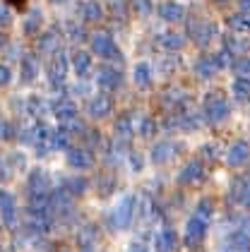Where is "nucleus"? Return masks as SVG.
I'll use <instances>...</instances> for the list:
<instances>
[{"label": "nucleus", "mask_w": 250, "mask_h": 252, "mask_svg": "<svg viewBox=\"0 0 250 252\" xmlns=\"http://www.w3.org/2000/svg\"><path fill=\"white\" fill-rule=\"evenodd\" d=\"M137 209H140L137 197H135V194H123L113 207L108 209V214H106V226H108V231H113V233L128 231L135 223Z\"/></svg>", "instance_id": "nucleus-1"}, {"label": "nucleus", "mask_w": 250, "mask_h": 252, "mask_svg": "<svg viewBox=\"0 0 250 252\" xmlns=\"http://www.w3.org/2000/svg\"><path fill=\"white\" fill-rule=\"evenodd\" d=\"M229 113H231V103L221 92H210L205 96V101H202V118L210 125H219L221 120L229 118Z\"/></svg>", "instance_id": "nucleus-2"}, {"label": "nucleus", "mask_w": 250, "mask_h": 252, "mask_svg": "<svg viewBox=\"0 0 250 252\" xmlns=\"http://www.w3.org/2000/svg\"><path fill=\"white\" fill-rule=\"evenodd\" d=\"M89 46H92V53L99 56V58H104V60H120L123 58L118 43L113 41V36H111L108 32H96V34H92V36H89Z\"/></svg>", "instance_id": "nucleus-3"}, {"label": "nucleus", "mask_w": 250, "mask_h": 252, "mask_svg": "<svg viewBox=\"0 0 250 252\" xmlns=\"http://www.w3.org/2000/svg\"><path fill=\"white\" fill-rule=\"evenodd\" d=\"M70 67H72V65H70L68 53H60V51H58L56 56L51 58V63H48V79H51V87H53V89L63 92L65 79H68V70H70Z\"/></svg>", "instance_id": "nucleus-4"}, {"label": "nucleus", "mask_w": 250, "mask_h": 252, "mask_svg": "<svg viewBox=\"0 0 250 252\" xmlns=\"http://www.w3.org/2000/svg\"><path fill=\"white\" fill-rule=\"evenodd\" d=\"M0 223L10 231H15L19 226V214H17V199L15 194L7 190H0Z\"/></svg>", "instance_id": "nucleus-5"}, {"label": "nucleus", "mask_w": 250, "mask_h": 252, "mask_svg": "<svg viewBox=\"0 0 250 252\" xmlns=\"http://www.w3.org/2000/svg\"><path fill=\"white\" fill-rule=\"evenodd\" d=\"M188 39L192 43H197L200 48L210 46V41L214 39V24L202 17H195V20L188 22Z\"/></svg>", "instance_id": "nucleus-6"}, {"label": "nucleus", "mask_w": 250, "mask_h": 252, "mask_svg": "<svg viewBox=\"0 0 250 252\" xmlns=\"http://www.w3.org/2000/svg\"><path fill=\"white\" fill-rule=\"evenodd\" d=\"M180 149H183V144H180V142H173V139L156 142L152 147V152H149V161L156 163V166H164V163L173 161L176 156L180 154Z\"/></svg>", "instance_id": "nucleus-7"}, {"label": "nucleus", "mask_w": 250, "mask_h": 252, "mask_svg": "<svg viewBox=\"0 0 250 252\" xmlns=\"http://www.w3.org/2000/svg\"><path fill=\"white\" fill-rule=\"evenodd\" d=\"M205 235H207V219L200 214H192L185 223V245L197 248L205 240Z\"/></svg>", "instance_id": "nucleus-8"}, {"label": "nucleus", "mask_w": 250, "mask_h": 252, "mask_svg": "<svg viewBox=\"0 0 250 252\" xmlns=\"http://www.w3.org/2000/svg\"><path fill=\"white\" fill-rule=\"evenodd\" d=\"M51 130L53 127H48L43 120H36L32 125V147L38 156H46L51 152Z\"/></svg>", "instance_id": "nucleus-9"}, {"label": "nucleus", "mask_w": 250, "mask_h": 252, "mask_svg": "<svg viewBox=\"0 0 250 252\" xmlns=\"http://www.w3.org/2000/svg\"><path fill=\"white\" fill-rule=\"evenodd\" d=\"M65 161L72 171H89L94 166V154L84 147H70L65 152Z\"/></svg>", "instance_id": "nucleus-10"}, {"label": "nucleus", "mask_w": 250, "mask_h": 252, "mask_svg": "<svg viewBox=\"0 0 250 252\" xmlns=\"http://www.w3.org/2000/svg\"><path fill=\"white\" fill-rule=\"evenodd\" d=\"M123 70H118L115 65H104L96 75V84L104 89V92H115L123 87Z\"/></svg>", "instance_id": "nucleus-11"}, {"label": "nucleus", "mask_w": 250, "mask_h": 252, "mask_svg": "<svg viewBox=\"0 0 250 252\" xmlns=\"http://www.w3.org/2000/svg\"><path fill=\"white\" fill-rule=\"evenodd\" d=\"M51 111H53V116H56L58 123L65 125V127L79 120V118H77V106L72 98H58V101H53Z\"/></svg>", "instance_id": "nucleus-12"}, {"label": "nucleus", "mask_w": 250, "mask_h": 252, "mask_svg": "<svg viewBox=\"0 0 250 252\" xmlns=\"http://www.w3.org/2000/svg\"><path fill=\"white\" fill-rule=\"evenodd\" d=\"M111 111H113V101L108 94H96L87 101V113L89 118H94V120H104V118L111 116Z\"/></svg>", "instance_id": "nucleus-13"}, {"label": "nucleus", "mask_w": 250, "mask_h": 252, "mask_svg": "<svg viewBox=\"0 0 250 252\" xmlns=\"http://www.w3.org/2000/svg\"><path fill=\"white\" fill-rule=\"evenodd\" d=\"M53 183H51V175L46 173L43 168H34L32 173H29V180H27V190L29 194H48L53 192V188H51Z\"/></svg>", "instance_id": "nucleus-14"}, {"label": "nucleus", "mask_w": 250, "mask_h": 252, "mask_svg": "<svg viewBox=\"0 0 250 252\" xmlns=\"http://www.w3.org/2000/svg\"><path fill=\"white\" fill-rule=\"evenodd\" d=\"M192 70H195V75L200 79H212L216 75V70H221V63H219L216 56H212V53H202L200 58L195 60Z\"/></svg>", "instance_id": "nucleus-15"}, {"label": "nucleus", "mask_w": 250, "mask_h": 252, "mask_svg": "<svg viewBox=\"0 0 250 252\" xmlns=\"http://www.w3.org/2000/svg\"><path fill=\"white\" fill-rule=\"evenodd\" d=\"M202 178H205L202 161H188V163L180 168V173H178V183H180V185H195V183H200Z\"/></svg>", "instance_id": "nucleus-16"}, {"label": "nucleus", "mask_w": 250, "mask_h": 252, "mask_svg": "<svg viewBox=\"0 0 250 252\" xmlns=\"http://www.w3.org/2000/svg\"><path fill=\"white\" fill-rule=\"evenodd\" d=\"M176 245H178V235L171 226H164L154 235V250L156 252H176Z\"/></svg>", "instance_id": "nucleus-17"}, {"label": "nucleus", "mask_w": 250, "mask_h": 252, "mask_svg": "<svg viewBox=\"0 0 250 252\" xmlns=\"http://www.w3.org/2000/svg\"><path fill=\"white\" fill-rule=\"evenodd\" d=\"M89 185H92V183H89L87 178H82V175H68V178H63V180H60V188L70 194L72 199L82 197V194L89 190Z\"/></svg>", "instance_id": "nucleus-18"}, {"label": "nucleus", "mask_w": 250, "mask_h": 252, "mask_svg": "<svg viewBox=\"0 0 250 252\" xmlns=\"http://www.w3.org/2000/svg\"><path fill=\"white\" fill-rule=\"evenodd\" d=\"M70 65H72V72L79 79H87L92 75V53L87 51H75L70 56Z\"/></svg>", "instance_id": "nucleus-19"}, {"label": "nucleus", "mask_w": 250, "mask_h": 252, "mask_svg": "<svg viewBox=\"0 0 250 252\" xmlns=\"http://www.w3.org/2000/svg\"><path fill=\"white\" fill-rule=\"evenodd\" d=\"M250 158V144L248 142H236V144H231L229 147V154H226V161H229V166L233 168H238V166H246Z\"/></svg>", "instance_id": "nucleus-20"}, {"label": "nucleus", "mask_w": 250, "mask_h": 252, "mask_svg": "<svg viewBox=\"0 0 250 252\" xmlns=\"http://www.w3.org/2000/svg\"><path fill=\"white\" fill-rule=\"evenodd\" d=\"M36 77H38V63H36V58H34L32 53H24V56L19 58V79H22L24 84H32Z\"/></svg>", "instance_id": "nucleus-21"}, {"label": "nucleus", "mask_w": 250, "mask_h": 252, "mask_svg": "<svg viewBox=\"0 0 250 252\" xmlns=\"http://www.w3.org/2000/svg\"><path fill=\"white\" fill-rule=\"evenodd\" d=\"M159 17L164 22H169V24H173V22H183L185 20V7H183L180 2H173V0L161 2V5H159Z\"/></svg>", "instance_id": "nucleus-22"}, {"label": "nucleus", "mask_w": 250, "mask_h": 252, "mask_svg": "<svg viewBox=\"0 0 250 252\" xmlns=\"http://www.w3.org/2000/svg\"><path fill=\"white\" fill-rule=\"evenodd\" d=\"M70 142H72V132L65 125H58L51 130V152H63V149L68 152L72 147Z\"/></svg>", "instance_id": "nucleus-23"}, {"label": "nucleus", "mask_w": 250, "mask_h": 252, "mask_svg": "<svg viewBox=\"0 0 250 252\" xmlns=\"http://www.w3.org/2000/svg\"><path fill=\"white\" fill-rule=\"evenodd\" d=\"M226 252H250V233L246 228L231 233L226 240Z\"/></svg>", "instance_id": "nucleus-24"}, {"label": "nucleus", "mask_w": 250, "mask_h": 252, "mask_svg": "<svg viewBox=\"0 0 250 252\" xmlns=\"http://www.w3.org/2000/svg\"><path fill=\"white\" fill-rule=\"evenodd\" d=\"M133 82L140 89H149V84L154 82V67L149 63H137L133 70Z\"/></svg>", "instance_id": "nucleus-25"}, {"label": "nucleus", "mask_w": 250, "mask_h": 252, "mask_svg": "<svg viewBox=\"0 0 250 252\" xmlns=\"http://www.w3.org/2000/svg\"><path fill=\"white\" fill-rule=\"evenodd\" d=\"M231 199L241 207H250V178H241L231 188Z\"/></svg>", "instance_id": "nucleus-26"}, {"label": "nucleus", "mask_w": 250, "mask_h": 252, "mask_svg": "<svg viewBox=\"0 0 250 252\" xmlns=\"http://www.w3.org/2000/svg\"><path fill=\"white\" fill-rule=\"evenodd\" d=\"M113 130H115V137H118L123 144H128L130 137H133V113H123V116L115 118Z\"/></svg>", "instance_id": "nucleus-27"}, {"label": "nucleus", "mask_w": 250, "mask_h": 252, "mask_svg": "<svg viewBox=\"0 0 250 252\" xmlns=\"http://www.w3.org/2000/svg\"><path fill=\"white\" fill-rule=\"evenodd\" d=\"M38 51H41V53H53V56H56L58 51H60V32H58V29L43 32L41 39H38Z\"/></svg>", "instance_id": "nucleus-28"}, {"label": "nucleus", "mask_w": 250, "mask_h": 252, "mask_svg": "<svg viewBox=\"0 0 250 252\" xmlns=\"http://www.w3.org/2000/svg\"><path fill=\"white\" fill-rule=\"evenodd\" d=\"M79 15H82L84 22H99L104 17V7H101L99 0H84L79 5Z\"/></svg>", "instance_id": "nucleus-29"}, {"label": "nucleus", "mask_w": 250, "mask_h": 252, "mask_svg": "<svg viewBox=\"0 0 250 252\" xmlns=\"http://www.w3.org/2000/svg\"><path fill=\"white\" fill-rule=\"evenodd\" d=\"M183 43H185V39H183L180 34H176V32H164V34L159 36V46H161L166 53H178V51L183 48Z\"/></svg>", "instance_id": "nucleus-30"}, {"label": "nucleus", "mask_w": 250, "mask_h": 252, "mask_svg": "<svg viewBox=\"0 0 250 252\" xmlns=\"http://www.w3.org/2000/svg\"><path fill=\"white\" fill-rule=\"evenodd\" d=\"M231 32L236 34H243V32H250V15L248 12H233L229 20H226Z\"/></svg>", "instance_id": "nucleus-31"}, {"label": "nucleus", "mask_w": 250, "mask_h": 252, "mask_svg": "<svg viewBox=\"0 0 250 252\" xmlns=\"http://www.w3.org/2000/svg\"><path fill=\"white\" fill-rule=\"evenodd\" d=\"M233 96L241 103H250V77H236L233 79Z\"/></svg>", "instance_id": "nucleus-32"}, {"label": "nucleus", "mask_w": 250, "mask_h": 252, "mask_svg": "<svg viewBox=\"0 0 250 252\" xmlns=\"http://www.w3.org/2000/svg\"><path fill=\"white\" fill-rule=\"evenodd\" d=\"M77 240H79V245H94L96 240H99V228H96L94 223H84V226L79 228Z\"/></svg>", "instance_id": "nucleus-33"}, {"label": "nucleus", "mask_w": 250, "mask_h": 252, "mask_svg": "<svg viewBox=\"0 0 250 252\" xmlns=\"http://www.w3.org/2000/svg\"><path fill=\"white\" fill-rule=\"evenodd\" d=\"M17 135H19V127H15V123L0 118V142H10V139H15Z\"/></svg>", "instance_id": "nucleus-34"}, {"label": "nucleus", "mask_w": 250, "mask_h": 252, "mask_svg": "<svg viewBox=\"0 0 250 252\" xmlns=\"http://www.w3.org/2000/svg\"><path fill=\"white\" fill-rule=\"evenodd\" d=\"M41 22H43V17H41V10H34V15H29L27 20H24V34H36L38 29H41Z\"/></svg>", "instance_id": "nucleus-35"}, {"label": "nucleus", "mask_w": 250, "mask_h": 252, "mask_svg": "<svg viewBox=\"0 0 250 252\" xmlns=\"http://www.w3.org/2000/svg\"><path fill=\"white\" fill-rule=\"evenodd\" d=\"M233 72L238 75V77H250V58L248 56H238V58L233 60Z\"/></svg>", "instance_id": "nucleus-36"}, {"label": "nucleus", "mask_w": 250, "mask_h": 252, "mask_svg": "<svg viewBox=\"0 0 250 252\" xmlns=\"http://www.w3.org/2000/svg\"><path fill=\"white\" fill-rule=\"evenodd\" d=\"M27 108H29V113H32V116L41 118L43 113H46V108H51V106H46V101H43L41 96H32L29 101H27Z\"/></svg>", "instance_id": "nucleus-37"}, {"label": "nucleus", "mask_w": 250, "mask_h": 252, "mask_svg": "<svg viewBox=\"0 0 250 252\" xmlns=\"http://www.w3.org/2000/svg\"><path fill=\"white\" fill-rule=\"evenodd\" d=\"M154 132H156V120L149 116H144L142 120H140V135L142 137H152Z\"/></svg>", "instance_id": "nucleus-38"}, {"label": "nucleus", "mask_w": 250, "mask_h": 252, "mask_svg": "<svg viewBox=\"0 0 250 252\" xmlns=\"http://www.w3.org/2000/svg\"><path fill=\"white\" fill-rule=\"evenodd\" d=\"M12 175H15V171L7 161V154H0V183H7Z\"/></svg>", "instance_id": "nucleus-39"}, {"label": "nucleus", "mask_w": 250, "mask_h": 252, "mask_svg": "<svg viewBox=\"0 0 250 252\" xmlns=\"http://www.w3.org/2000/svg\"><path fill=\"white\" fill-rule=\"evenodd\" d=\"M108 10H111V15H113V17L123 20V17H125V12H128V2H125V0H111V2H108Z\"/></svg>", "instance_id": "nucleus-40"}, {"label": "nucleus", "mask_w": 250, "mask_h": 252, "mask_svg": "<svg viewBox=\"0 0 250 252\" xmlns=\"http://www.w3.org/2000/svg\"><path fill=\"white\" fill-rule=\"evenodd\" d=\"M128 163H130V168H133L135 173H140L144 168V156L140 154V152H128Z\"/></svg>", "instance_id": "nucleus-41"}, {"label": "nucleus", "mask_w": 250, "mask_h": 252, "mask_svg": "<svg viewBox=\"0 0 250 252\" xmlns=\"http://www.w3.org/2000/svg\"><path fill=\"white\" fill-rule=\"evenodd\" d=\"M82 137H84V142H87L89 147H101V135H99V130H94V127H92V130L87 127V130L82 132Z\"/></svg>", "instance_id": "nucleus-42"}, {"label": "nucleus", "mask_w": 250, "mask_h": 252, "mask_svg": "<svg viewBox=\"0 0 250 252\" xmlns=\"http://www.w3.org/2000/svg\"><path fill=\"white\" fill-rule=\"evenodd\" d=\"M130 2H133L135 12H140V15H149V12L154 10L152 0H130Z\"/></svg>", "instance_id": "nucleus-43"}, {"label": "nucleus", "mask_w": 250, "mask_h": 252, "mask_svg": "<svg viewBox=\"0 0 250 252\" xmlns=\"http://www.w3.org/2000/svg\"><path fill=\"white\" fill-rule=\"evenodd\" d=\"M12 82V70L7 65H0V87H7Z\"/></svg>", "instance_id": "nucleus-44"}, {"label": "nucleus", "mask_w": 250, "mask_h": 252, "mask_svg": "<svg viewBox=\"0 0 250 252\" xmlns=\"http://www.w3.org/2000/svg\"><path fill=\"white\" fill-rule=\"evenodd\" d=\"M99 192L101 194H108V192H113V178L108 180V178H99Z\"/></svg>", "instance_id": "nucleus-45"}, {"label": "nucleus", "mask_w": 250, "mask_h": 252, "mask_svg": "<svg viewBox=\"0 0 250 252\" xmlns=\"http://www.w3.org/2000/svg\"><path fill=\"white\" fill-rule=\"evenodd\" d=\"M125 252H149V248H147V243H142V240H133Z\"/></svg>", "instance_id": "nucleus-46"}, {"label": "nucleus", "mask_w": 250, "mask_h": 252, "mask_svg": "<svg viewBox=\"0 0 250 252\" xmlns=\"http://www.w3.org/2000/svg\"><path fill=\"white\" fill-rule=\"evenodd\" d=\"M12 20V15H10V10L5 7V5H0V27H7Z\"/></svg>", "instance_id": "nucleus-47"}, {"label": "nucleus", "mask_w": 250, "mask_h": 252, "mask_svg": "<svg viewBox=\"0 0 250 252\" xmlns=\"http://www.w3.org/2000/svg\"><path fill=\"white\" fill-rule=\"evenodd\" d=\"M70 36H75L77 41L84 39V34H82V27H75V24H70Z\"/></svg>", "instance_id": "nucleus-48"}, {"label": "nucleus", "mask_w": 250, "mask_h": 252, "mask_svg": "<svg viewBox=\"0 0 250 252\" xmlns=\"http://www.w3.org/2000/svg\"><path fill=\"white\" fill-rule=\"evenodd\" d=\"M241 12H248L250 15V0H241Z\"/></svg>", "instance_id": "nucleus-49"}, {"label": "nucleus", "mask_w": 250, "mask_h": 252, "mask_svg": "<svg viewBox=\"0 0 250 252\" xmlns=\"http://www.w3.org/2000/svg\"><path fill=\"white\" fill-rule=\"evenodd\" d=\"M79 252H94V245H79Z\"/></svg>", "instance_id": "nucleus-50"}, {"label": "nucleus", "mask_w": 250, "mask_h": 252, "mask_svg": "<svg viewBox=\"0 0 250 252\" xmlns=\"http://www.w3.org/2000/svg\"><path fill=\"white\" fill-rule=\"evenodd\" d=\"M5 46H7V39H5V34H2V32H0V51H2V48H5Z\"/></svg>", "instance_id": "nucleus-51"}, {"label": "nucleus", "mask_w": 250, "mask_h": 252, "mask_svg": "<svg viewBox=\"0 0 250 252\" xmlns=\"http://www.w3.org/2000/svg\"><path fill=\"white\" fill-rule=\"evenodd\" d=\"M51 2H58V5H63V2H68V0H51Z\"/></svg>", "instance_id": "nucleus-52"}, {"label": "nucleus", "mask_w": 250, "mask_h": 252, "mask_svg": "<svg viewBox=\"0 0 250 252\" xmlns=\"http://www.w3.org/2000/svg\"><path fill=\"white\" fill-rule=\"evenodd\" d=\"M12 2H15V5H19V2H24V0H12Z\"/></svg>", "instance_id": "nucleus-53"}, {"label": "nucleus", "mask_w": 250, "mask_h": 252, "mask_svg": "<svg viewBox=\"0 0 250 252\" xmlns=\"http://www.w3.org/2000/svg\"><path fill=\"white\" fill-rule=\"evenodd\" d=\"M0 252H2V243H0Z\"/></svg>", "instance_id": "nucleus-54"}]
</instances>
